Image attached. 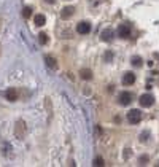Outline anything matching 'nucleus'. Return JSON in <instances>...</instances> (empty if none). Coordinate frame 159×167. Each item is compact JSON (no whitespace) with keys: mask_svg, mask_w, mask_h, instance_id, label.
<instances>
[{"mask_svg":"<svg viewBox=\"0 0 159 167\" xmlns=\"http://www.w3.org/2000/svg\"><path fill=\"white\" fill-rule=\"evenodd\" d=\"M123 83H124L126 86L134 85V83H135V75H134L132 72H127V73H126V75L123 77Z\"/></svg>","mask_w":159,"mask_h":167,"instance_id":"nucleus-5","label":"nucleus"},{"mask_svg":"<svg viewBox=\"0 0 159 167\" xmlns=\"http://www.w3.org/2000/svg\"><path fill=\"white\" fill-rule=\"evenodd\" d=\"M46 2H48V3H54L56 0H46Z\"/></svg>","mask_w":159,"mask_h":167,"instance_id":"nucleus-18","label":"nucleus"},{"mask_svg":"<svg viewBox=\"0 0 159 167\" xmlns=\"http://www.w3.org/2000/svg\"><path fill=\"white\" fill-rule=\"evenodd\" d=\"M26 126H24V123L22 121H18L16 123V137L18 138H22V135H24V134H22V129H24Z\"/></svg>","mask_w":159,"mask_h":167,"instance_id":"nucleus-9","label":"nucleus"},{"mask_svg":"<svg viewBox=\"0 0 159 167\" xmlns=\"http://www.w3.org/2000/svg\"><path fill=\"white\" fill-rule=\"evenodd\" d=\"M94 166H104V159H102V157H96V159H94Z\"/></svg>","mask_w":159,"mask_h":167,"instance_id":"nucleus-17","label":"nucleus"},{"mask_svg":"<svg viewBox=\"0 0 159 167\" xmlns=\"http://www.w3.org/2000/svg\"><path fill=\"white\" fill-rule=\"evenodd\" d=\"M118 100H119L121 105H129L130 102H132V94H129L127 91H124V92H121V94H119Z\"/></svg>","mask_w":159,"mask_h":167,"instance_id":"nucleus-3","label":"nucleus"},{"mask_svg":"<svg viewBox=\"0 0 159 167\" xmlns=\"http://www.w3.org/2000/svg\"><path fill=\"white\" fill-rule=\"evenodd\" d=\"M77 32H78V34H81V35L89 34V32H91V24H89V22H80V24L77 26Z\"/></svg>","mask_w":159,"mask_h":167,"instance_id":"nucleus-4","label":"nucleus"},{"mask_svg":"<svg viewBox=\"0 0 159 167\" xmlns=\"http://www.w3.org/2000/svg\"><path fill=\"white\" fill-rule=\"evenodd\" d=\"M140 107H145V108H148V107H151L153 105V102H154V97L151 94H143V96H140Z\"/></svg>","mask_w":159,"mask_h":167,"instance_id":"nucleus-2","label":"nucleus"},{"mask_svg":"<svg viewBox=\"0 0 159 167\" xmlns=\"http://www.w3.org/2000/svg\"><path fill=\"white\" fill-rule=\"evenodd\" d=\"M38 37H40V43H41V45H45L46 41H48V38H46V34H40Z\"/></svg>","mask_w":159,"mask_h":167,"instance_id":"nucleus-16","label":"nucleus"},{"mask_svg":"<svg viewBox=\"0 0 159 167\" xmlns=\"http://www.w3.org/2000/svg\"><path fill=\"white\" fill-rule=\"evenodd\" d=\"M46 62H48V65H49V67L56 68V62H54V59H53V57H49V56H46Z\"/></svg>","mask_w":159,"mask_h":167,"instance_id":"nucleus-15","label":"nucleus"},{"mask_svg":"<svg viewBox=\"0 0 159 167\" xmlns=\"http://www.w3.org/2000/svg\"><path fill=\"white\" fill-rule=\"evenodd\" d=\"M142 64H143L142 57H138V56H134V57H132V65H135V67H140Z\"/></svg>","mask_w":159,"mask_h":167,"instance_id":"nucleus-13","label":"nucleus"},{"mask_svg":"<svg viewBox=\"0 0 159 167\" xmlns=\"http://www.w3.org/2000/svg\"><path fill=\"white\" fill-rule=\"evenodd\" d=\"M113 30L111 29H105V30H102V34H100V38L104 40V41H110L111 40V37H113Z\"/></svg>","mask_w":159,"mask_h":167,"instance_id":"nucleus-7","label":"nucleus"},{"mask_svg":"<svg viewBox=\"0 0 159 167\" xmlns=\"http://www.w3.org/2000/svg\"><path fill=\"white\" fill-rule=\"evenodd\" d=\"M5 97L10 102H13V100H16L18 99V92H16V89H13V88H10V89H7V92H5Z\"/></svg>","mask_w":159,"mask_h":167,"instance_id":"nucleus-8","label":"nucleus"},{"mask_svg":"<svg viewBox=\"0 0 159 167\" xmlns=\"http://www.w3.org/2000/svg\"><path fill=\"white\" fill-rule=\"evenodd\" d=\"M140 119H142V113L138 110H130L127 113V121L130 124H138Z\"/></svg>","mask_w":159,"mask_h":167,"instance_id":"nucleus-1","label":"nucleus"},{"mask_svg":"<svg viewBox=\"0 0 159 167\" xmlns=\"http://www.w3.org/2000/svg\"><path fill=\"white\" fill-rule=\"evenodd\" d=\"M80 73H81V78H85V80H91V77H92L91 75V70H88V68H83Z\"/></svg>","mask_w":159,"mask_h":167,"instance_id":"nucleus-12","label":"nucleus"},{"mask_svg":"<svg viewBox=\"0 0 159 167\" xmlns=\"http://www.w3.org/2000/svg\"><path fill=\"white\" fill-rule=\"evenodd\" d=\"M22 15H24V18L27 19V18H30V15H32V10H30L29 7H26L24 10H22Z\"/></svg>","mask_w":159,"mask_h":167,"instance_id":"nucleus-14","label":"nucleus"},{"mask_svg":"<svg viewBox=\"0 0 159 167\" xmlns=\"http://www.w3.org/2000/svg\"><path fill=\"white\" fill-rule=\"evenodd\" d=\"M118 35L121 37V38H127V37L130 35V29L126 24L123 26H119V29H118Z\"/></svg>","mask_w":159,"mask_h":167,"instance_id":"nucleus-6","label":"nucleus"},{"mask_svg":"<svg viewBox=\"0 0 159 167\" xmlns=\"http://www.w3.org/2000/svg\"><path fill=\"white\" fill-rule=\"evenodd\" d=\"M45 22H46V19H45L43 15H37L35 16V24L37 26H45Z\"/></svg>","mask_w":159,"mask_h":167,"instance_id":"nucleus-11","label":"nucleus"},{"mask_svg":"<svg viewBox=\"0 0 159 167\" xmlns=\"http://www.w3.org/2000/svg\"><path fill=\"white\" fill-rule=\"evenodd\" d=\"M72 15H73V8L72 7H67V8H64V10H62V18H64V19H67V18H70Z\"/></svg>","mask_w":159,"mask_h":167,"instance_id":"nucleus-10","label":"nucleus"}]
</instances>
